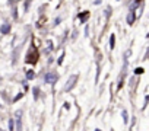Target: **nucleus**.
<instances>
[{"instance_id":"39448f33","label":"nucleus","mask_w":149,"mask_h":131,"mask_svg":"<svg viewBox=\"0 0 149 131\" xmlns=\"http://www.w3.org/2000/svg\"><path fill=\"white\" fill-rule=\"evenodd\" d=\"M114 44H116V38H114V35H111V38H110V45H111V48H114Z\"/></svg>"},{"instance_id":"f03ea898","label":"nucleus","mask_w":149,"mask_h":131,"mask_svg":"<svg viewBox=\"0 0 149 131\" xmlns=\"http://www.w3.org/2000/svg\"><path fill=\"white\" fill-rule=\"evenodd\" d=\"M45 82L47 83H54L56 82V79H57V76L56 74H53V73H48V74H45Z\"/></svg>"},{"instance_id":"6e6552de","label":"nucleus","mask_w":149,"mask_h":131,"mask_svg":"<svg viewBox=\"0 0 149 131\" xmlns=\"http://www.w3.org/2000/svg\"><path fill=\"white\" fill-rule=\"evenodd\" d=\"M27 77H28V79H32V77H34V71H28Z\"/></svg>"},{"instance_id":"f257e3e1","label":"nucleus","mask_w":149,"mask_h":131,"mask_svg":"<svg viewBox=\"0 0 149 131\" xmlns=\"http://www.w3.org/2000/svg\"><path fill=\"white\" fill-rule=\"evenodd\" d=\"M76 80H78V76L76 74H73V76H70V79H69V82L66 83V87H65V90L66 92H69V90H72L73 89V86L76 85Z\"/></svg>"},{"instance_id":"20e7f679","label":"nucleus","mask_w":149,"mask_h":131,"mask_svg":"<svg viewBox=\"0 0 149 131\" xmlns=\"http://www.w3.org/2000/svg\"><path fill=\"white\" fill-rule=\"evenodd\" d=\"M133 21H134V13L130 12V15L127 16V22H129V23H133Z\"/></svg>"},{"instance_id":"0eeeda50","label":"nucleus","mask_w":149,"mask_h":131,"mask_svg":"<svg viewBox=\"0 0 149 131\" xmlns=\"http://www.w3.org/2000/svg\"><path fill=\"white\" fill-rule=\"evenodd\" d=\"M9 130H10V131L13 130V121H12V120L9 121Z\"/></svg>"},{"instance_id":"423d86ee","label":"nucleus","mask_w":149,"mask_h":131,"mask_svg":"<svg viewBox=\"0 0 149 131\" xmlns=\"http://www.w3.org/2000/svg\"><path fill=\"white\" fill-rule=\"evenodd\" d=\"M123 118H124V122H127L129 118H127V112L126 111H123Z\"/></svg>"},{"instance_id":"7ed1b4c3","label":"nucleus","mask_w":149,"mask_h":131,"mask_svg":"<svg viewBox=\"0 0 149 131\" xmlns=\"http://www.w3.org/2000/svg\"><path fill=\"white\" fill-rule=\"evenodd\" d=\"M10 31V26H9V23H5V25H2V28H0V32L2 34H7Z\"/></svg>"}]
</instances>
